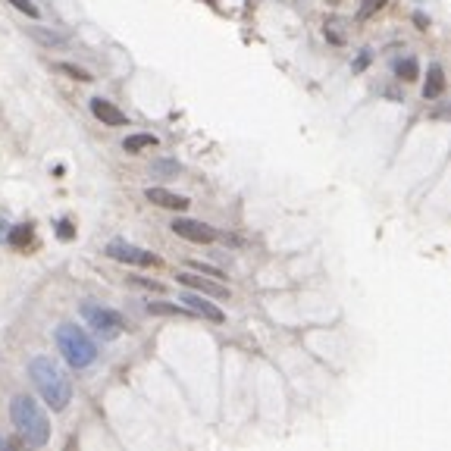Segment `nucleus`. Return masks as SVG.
I'll use <instances>...</instances> for the list:
<instances>
[{"label":"nucleus","mask_w":451,"mask_h":451,"mask_svg":"<svg viewBox=\"0 0 451 451\" xmlns=\"http://www.w3.org/2000/svg\"><path fill=\"white\" fill-rule=\"evenodd\" d=\"M29 373H32L35 389L41 392V398L53 410H63L72 401V382H69V376L63 373L60 363H53L51 358H35L29 363Z\"/></svg>","instance_id":"1"},{"label":"nucleus","mask_w":451,"mask_h":451,"mask_svg":"<svg viewBox=\"0 0 451 451\" xmlns=\"http://www.w3.org/2000/svg\"><path fill=\"white\" fill-rule=\"evenodd\" d=\"M10 417H13V426L19 429V436L25 439V445H35L41 448L51 439V423H47L44 410L38 408V401H32L29 395H16L10 401Z\"/></svg>","instance_id":"2"},{"label":"nucleus","mask_w":451,"mask_h":451,"mask_svg":"<svg viewBox=\"0 0 451 451\" xmlns=\"http://www.w3.org/2000/svg\"><path fill=\"white\" fill-rule=\"evenodd\" d=\"M57 348H60V354L66 358V363L76 367V370L91 367V363L97 361V348H94V342L85 335V329L72 326V323L57 326Z\"/></svg>","instance_id":"3"},{"label":"nucleus","mask_w":451,"mask_h":451,"mask_svg":"<svg viewBox=\"0 0 451 451\" xmlns=\"http://www.w3.org/2000/svg\"><path fill=\"white\" fill-rule=\"evenodd\" d=\"M82 316L88 320V326L100 335V339H116V335L126 329L123 316H119L116 311H110V307H100V304H82Z\"/></svg>","instance_id":"4"},{"label":"nucleus","mask_w":451,"mask_h":451,"mask_svg":"<svg viewBox=\"0 0 451 451\" xmlns=\"http://www.w3.org/2000/svg\"><path fill=\"white\" fill-rule=\"evenodd\" d=\"M107 254H110L113 260H123V264H138V267H157L160 264L151 251H141V248L129 245V241H110V245H107Z\"/></svg>","instance_id":"5"},{"label":"nucleus","mask_w":451,"mask_h":451,"mask_svg":"<svg viewBox=\"0 0 451 451\" xmlns=\"http://www.w3.org/2000/svg\"><path fill=\"white\" fill-rule=\"evenodd\" d=\"M179 282L198 295H210V298L229 301V288L220 279H201V276H194V273H179Z\"/></svg>","instance_id":"6"},{"label":"nucleus","mask_w":451,"mask_h":451,"mask_svg":"<svg viewBox=\"0 0 451 451\" xmlns=\"http://www.w3.org/2000/svg\"><path fill=\"white\" fill-rule=\"evenodd\" d=\"M173 232L182 235V238H188V241H198V245L217 241V232H213L210 226L198 223V220H173Z\"/></svg>","instance_id":"7"},{"label":"nucleus","mask_w":451,"mask_h":451,"mask_svg":"<svg viewBox=\"0 0 451 451\" xmlns=\"http://www.w3.org/2000/svg\"><path fill=\"white\" fill-rule=\"evenodd\" d=\"M91 113L100 119L104 126H129V119H126V113L119 110L116 104H110V100L104 97H94L91 100Z\"/></svg>","instance_id":"8"},{"label":"nucleus","mask_w":451,"mask_h":451,"mask_svg":"<svg viewBox=\"0 0 451 451\" xmlns=\"http://www.w3.org/2000/svg\"><path fill=\"white\" fill-rule=\"evenodd\" d=\"M144 198L151 201V204H157V207H166V210H188V204H191L188 198L166 191V188H147Z\"/></svg>","instance_id":"9"},{"label":"nucleus","mask_w":451,"mask_h":451,"mask_svg":"<svg viewBox=\"0 0 451 451\" xmlns=\"http://www.w3.org/2000/svg\"><path fill=\"white\" fill-rule=\"evenodd\" d=\"M179 301H185L188 311H194L198 316H204V320H213V323H223L226 314L220 311V307H213L210 301H201V295H182Z\"/></svg>","instance_id":"10"},{"label":"nucleus","mask_w":451,"mask_h":451,"mask_svg":"<svg viewBox=\"0 0 451 451\" xmlns=\"http://www.w3.org/2000/svg\"><path fill=\"white\" fill-rule=\"evenodd\" d=\"M442 91H445V69H442V66H429L426 85H423V97L433 100V97H439Z\"/></svg>","instance_id":"11"},{"label":"nucleus","mask_w":451,"mask_h":451,"mask_svg":"<svg viewBox=\"0 0 451 451\" xmlns=\"http://www.w3.org/2000/svg\"><path fill=\"white\" fill-rule=\"evenodd\" d=\"M6 238H10V245L16 248V251H25V248L35 245V229H32L29 223L22 226H13L10 232H6Z\"/></svg>","instance_id":"12"},{"label":"nucleus","mask_w":451,"mask_h":451,"mask_svg":"<svg viewBox=\"0 0 451 451\" xmlns=\"http://www.w3.org/2000/svg\"><path fill=\"white\" fill-rule=\"evenodd\" d=\"M147 314H154V316H198L194 311H188V307L163 304V301H154V304H147Z\"/></svg>","instance_id":"13"},{"label":"nucleus","mask_w":451,"mask_h":451,"mask_svg":"<svg viewBox=\"0 0 451 451\" xmlns=\"http://www.w3.org/2000/svg\"><path fill=\"white\" fill-rule=\"evenodd\" d=\"M144 147H157V135H129L123 141V151L126 154H138Z\"/></svg>","instance_id":"14"},{"label":"nucleus","mask_w":451,"mask_h":451,"mask_svg":"<svg viewBox=\"0 0 451 451\" xmlns=\"http://www.w3.org/2000/svg\"><path fill=\"white\" fill-rule=\"evenodd\" d=\"M395 76L405 79V82H414V79L420 76V66H417L414 57H405V60H398V63H395Z\"/></svg>","instance_id":"15"},{"label":"nucleus","mask_w":451,"mask_h":451,"mask_svg":"<svg viewBox=\"0 0 451 451\" xmlns=\"http://www.w3.org/2000/svg\"><path fill=\"white\" fill-rule=\"evenodd\" d=\"M57 69H60V72H66V76H72V79H79V82H91V79H94V76H88L85 69L72 66V63H57Z\"/></svg>","instance_id":"16"},{"label":"nucleus","mask_w":451,"mask_h":451,"mask_svg":"<svg viewBox=\"0 0 451 451\" xmlns=\"http://www.w3.org/2000/svg\"><path fill=\"white\" fill-rule=\"evenodd\" d=\"M326 35H329V41L345 44V32H342V22H339V19H329V22H326Z\"/></svg>","instance_id":"17"},{"label":"nucleus","mask_w":451,"mask_h":451,"mask_svg":"<svg viewBox=\"0 0 451 451\" xmlns=\"http://www.w3.org/2000/svg\"><path fill=\"white\" fill-rule=\"evenodd\" d=\"M191 270H198V273H207L210 279H226V273L223 270H217V267H210V264H201V260H191Z\"/></svg>","instance_id":"18"},{"label":"nucleus","mask_w":451,"mask_h":451,"mask_svg":"<svg viewBox=\"0 0 451 451\" xmlns=\"http://www.w3.org/2000/svg\"><path fill=\"white\" fill-rule=\"evenodd\" d=\"M386 6V0H363V6H361V13H358V19H370L376 10H382Z\"/></svg>","instance_id":"19"},{"label":"nucleus","mask_w":451,"mask_h":451,"mask_svg":"<svg viewBox=\"0 0 451 451\" xmlns=\"http://www.w3.org/2000/svg\"><path fill=\"white\" fill-rule=\"evenodd\" d=\"M57 235H60V238H63V241L76 238V226H72L69 220H60V223H57Z\"/></svg>","instance_id":"20"},{"label":"nucleus","mask_w":451,"mask_h":451,"mask_svg":"<svg viewBox=\"0 0 451 451\" xmlns=\"http://www.w3.org/2000/svg\"><path fill=\"white\" fill-rule=\"evenodd\" d=\"M13 6H16V10H22L25 16H32V19H38V6L32 4V0H10Z\"/></svg>","instance_id":"21"},{"label":"nucleus","mask_w":451,"mask_h":451,"mask_svg":"<svg viewBox=\"0 0 451 451\" xmlns=\"http://www.w3.org/2000/svg\"><path fill=\"white\" fill-rule=\"evenodd\" d=\"M182 166L176 163V160H160V163L151 166V173H179Z\"/></svg>","instance_id":"22"},{"label":"nucleus","mask_w":451,"mask_h":451,"mask_svg":"<svg viewBox=\"0 0 451 451\" xmlns=\"http://www.w3.org/2000/svg\"><path fill=\"white\" fill-rule=\"evenodd\" d=\"M132 282H135V285H141V288H151V292H163V285H160L157 279H138V276H135Z\"/></svg>","instance_id":"23"},{"label":"nucleus","mask_w":451,"mask_h":451,"mask_svg":"<svg viewBox=\"0 0 451 451\" xmlns=\"http://www.w3.org/2000/svg\"><path fill=\"white\" fill-rule=\"evenodd\" d=\"M414 22H417V29H426V25H429V19L423 16V13H414Z\"/></svg>","instance_id":"24"},{"label":"nucleus","mask_w":451,"mask_h":451,"mask_svg":"<svg viewBox=\"0 0 451 451\" xmlns=\"http://www.w3.org/2000/svg\"><path fill=\"white\" fill-rule=\"evenodd\" d=\"M367 60H370V53H361V60H358V66H354V69H363V66H367Z\"/></svg>","instance_id":"25"},{"label":"nucleus","mask_w":451,"mask_h":451,"mask_svg":"<svg viewBox=\"0 0 451 451\" xmlns=\"http://www.w3.org/2000/svg\"><path fill=\"white\" fill-rule=\"evenodd\" d=\"M6 226H10V223H6V220H4V217H0V238H4V235H6V232H10V229H6Z\"/></svg>","instance_id":"26"},{"label":"nucleus","mask_w":451,"mask_h":451,"mask_svg":"<svg viewBox=\"0 0 451 451\" xmlns=\"http://www.w3.org/2000/svg\"><path fill=\"white\" fill-rule=\"evenodd\" d=\"M0 448H6V439H4V436H0Z\"/></svg>","instance_id":"27"},{"label":"nucleus","mask_w":451,"mask_h":451,"mask_svg":"<svg viewBox=\"0 0 451 451\" xmlns=\"http://www.w3.org/2000/svg\"><path fill=\"white\" fill-rule=\"evenodd\" d=\"M329 4H339V0H329Z\"/></svg>","instance_id":"28"}]
</instances>
